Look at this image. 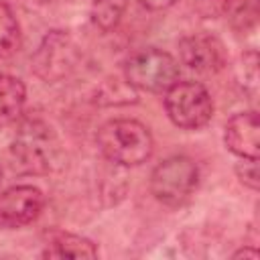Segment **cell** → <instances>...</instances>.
I'll return each instance as SVG.
<instances>
[{"label": "cell", "instance_id": "1", "mask_svg": "<svg viewBox=\"0 0 260 260\" xmlns=\"http://www.w3.org/2000/svg\"><path fill=\"white\" fill-rule=\"evenodd\" d=\"M95 144L104 158L118 167H138L150 158L154 148L150 130L130 118L104 122L95 132Z\"/></svg>", "mask_w": 260, "mask_h": 260}, {"label": "cell", "instance_id": "2", "mask_svg": "<svg viewBox=\"0 0 260 260\" xmlns=\"http://www.w3.org/2000/svg\"><path fill=\"white\" fill-rule=\"evenodd\" d=\"M57 140L49 124L28 118L20 124L10 144V167L18 175H47L53 169Z\"/></svg>", "mask_w": 260, "mask_h": 260}, {"label": "cell", "instance_id": "3", "mask_svg": "<svg viewBox=\"0 0 260 260\" xmlns=\"http://www.w3.org/2000/svg\"><path fill=\"white\" fill-rule=\"evenodd\" d=\"M199 185V167L193 158L175 154L165 158L150 173V193L167 207L185 205Z\"/></svg>", "mask_w": 260, "mask_h": 260}, {"label": "cell", "instance_id": "4", "mask_svg": "<svg viewBox=\"0 0 260 260\" xmlns=\"http://www.w3.org/2000/svg\"><path fill=\"white\" fill-rule=\"evenodd\" d=\"M124 79L134 89L165 93L179 81V61L156 47H146L132 53L124 63Z\"/></svg>", "mask_w": 260, "mask_h": 260}, {"label": "cell", "instance_id": "5", "mask_svg": "<svg viewBox=\"0 0 260 260\" xmlns=\"http://www.w3.org/2000/svg\"><path fill=\"white\" fill-rule=\"evenodd\" d=\"M81 51L75 45L73 37L65 30H49L37 51L30 57L32 73L45 83H57L69 77L79 65Z\"/></svg>", "mask_w": 260, "mask_h": 260}, {"label": "cell", "instance_id": "6", "mask_svg": "<svg viewBox=\"0 0 260 260\" xmlns=\"http://www.w3.org/2000/svg\"><path fill=\"white\" fill-rule=\"evenodd\" d=\"M165 112L183 130H199L213 116V100L197 81H177L165 91Z\"/></svg>", "mask_w": 260, "mask_h": 260}, {"label": "cell", "instance_id": "7", "mask_svg": "<svg viewBox=\"0 0 260 260\" xmlns=\"http://www.w3.org/2000/svg\"><path fill=\"white\" fill-rule=\"evenodd\" d=\"M45 205V195L32 185H14L0 193V228L18 230L32 223Z\"/></svg>", "mask_w": 260, "mask_h": 260}, {"label": "cell", "instance_id": "8", "mask_svg": "<svg viewBox=\"0 0 260 260\" xmlns=\"http://www.w3.org/2000/svg\"><path fill=\"white\" fill-rule=\"evenodd\" d=\"M179 59L195 73H217L225 67V47L213 35L195 32L179 41Z\"/></svg>", "mask_w": 260, "mask_h": 260}, {"label": "cell", "instance_id": "9", "mask_svg": "<svg viewBox=\"0 0 260 260\" xmlns=\"http://www.w3.org/2000/svg\"><path fill=\"white\" fill-rule=\"evenodd\" d=\"M223 142L230 152L240 158H258L260 156V122L258 112H238L234 114L223 128Z\"/></svg>", "mask_w": 260, "mask_h": 260}, {"label": "cell", "instance_id": "10", "mask_svg": "<svg viewBox=\"0 0 260 260\" xmlns=\"http://www.w3.org/2000/svg\"><path fill=\"white\" fill-rule=\"evenodd\" d=\"M43 258H95L98 248L91 240L71 234V232H49L45 250L41 252Z\"/></svg>", "mask_w": 260, "mask_h": 260}, {"label": "cell", "instance_id": "11", "mask_svg": "<svg viewBox=\"0 0 260 260\" xmlns=\"http://www.w3.org/2000/svg\"><path fill=\"white\" fill-rule=\"evenodd\" d=\"M26 87L24 83L8 73H0V128L14 124L24 110Z\"/></svg>", "mask_w": 260, "mask_h": 260}, {"label": "cell", "instance_id": "12", "mask_svg": "<svg viewBox=\"0 0 260 260\" xmlns=\"http://www.w3.org/2000/svg\"><path fill=\"white\" fill-rule=\"evenodd\" d=\"M128 4L130 0H93L89 6V18L95 28L110 32L120 24Z\"/></svg>", "mask_w": 260, "mask_h": 260}, {"label": "cell", "instance_id": "13", "mask_svg": "<svg viewBox=\"0 0 260 260\" xmlns=\"http://www.w3.org/2000/svg\"><path fill=\"white\" fill-rule=\"evenodd\" d=\"M22 45L20 24L8 4L0 2V59H8L18 53Z\"/></svg>", "mask_w": 260, "mask_h": 260}, {"label": "cell", "instance_id": "14", "mask_svg": "<svg viewBox=\"0 0 260 260\" xmlns=\"http://www.w3.org/2000/svg\"><path fill=\"white\" fill-rule=\"evenodd\" d=\"M225 4H228V16L234 28L246 32L256 24L258 0H225Z\"/></svg>", "mask_w": 260, "mask_h": 260}, {"label": "cell", "instance_id": "15", "mask_svg": "<svg viewBox=\"0 0 260 260\" xmlns=\"http://www.w3.org/2000/svg\"><path fill=\"white\" fill-rule=\"evenodd\" d=\"M240 79L244 85V91L254 98L258 91V53L246 51L240 55Z\"/></svg>", "mask_w": 260, "mask_h": 260}, {"label": "cell", "instance_id": "16", "mask_svg": "<svg viewBox=\"0 0 260 260\" xmlns=\"http://www.w3.org/2000/svg\"><path fill=\"white\" fill-rule=\"evenodd\" d=\"M236 175L244 187L258 191V158H242L236 165Z\"/></svg>", "mask_w": 260, "mask_h": 260}, {"label": "cell", "instance_id": "17", "mask_svg": "<svg viewBox=\"0 0 260 260\" xmlns=\"http://www.w3.org/2000/svg\"><path fill=\"white\" fill-rule=\"evenodd\" d=\"M148 10H165L169 6H173L177 0H140Z\"/></svg>", "mask_w": 260, "mask_h": 260}, {"label": "cell", "instance_id": "18", "mask_svg": "<svg viewBox=\"0 0 260 260\" xmlns=\"http://www.w3.org/2000/svg\"><path fill=\"white\" fill-rule=\"evenodd\" d=\"M232 258H236V260H238V258H252V260H256V258H258V250L246 246V248H240L238 252H234Z\"/></svg>", "mask_w": 260, "mask_h": 260}, {"label": "cell", "instance_id": "19", "mask_svg": "<svg viewBox=\"0 0 260 260\" xmlns=\"http://www.w3.org/2000/svg\"><path fill=\"white\" fill-rule=\"evenodd\" d=\"M32 2H37V4H49V2H55V0H32Z\"/></svg>", "mask_w": 260, "mask_h": 260}, {"label": "cell", "instance_id": "20", "mask_svg": "<svg viewBox=\"0 0 260 260\" xmlns=\"http://www.w3.org/2000/svg\"><path fill=\"white\" fill-rule=\"evenodd\" d=\"M0 183H2V171H0Z\"/></svg>", "mask_w": 260, "mask_h": 260}, {"label": "cell", "instance_id": "21", "mask_svg": "<svg viewBox=\"0 0 260 260\" xmlns=\"http://www.w3.org/2000/svg\"><path fill=\"white\" fill-rule=\"evenodd\" d=\"M0 2H2V4H6V0H0Z\"/></svg>", "mask_w": 260, "mask_h": 260}]
</instances>
